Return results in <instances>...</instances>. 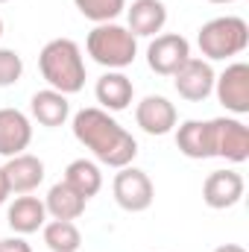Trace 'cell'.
Returning <instances> with one entry per match:
<instances>
[{
  "label": "cell",
  "mask_w": 249,
  "mask_h": 252,
  "mask_svg": "<svg viewBox=\"0 0 249 252\" xmlns=\"http://www.w3.org/2000/svg\"><path fill=\"white\" fill-rule=\"evenodd\" d=\"M214 79H217V73H214L211 62L193 59V56L173 73V85H176L179 97L187 103H202L214 91Z\"/></svg>",
  "instance_id": "9"
},
{
  "label": "cell",
  "mask_w": 249,
  "mask_h": 252,
  "mask_svg": "<svg viewBox=\"0 0 249 252\" xmlns=\"http://www.w3.org/2000/svg\"><path fill=\"white\" fill-rule=\"evenodd\" d=\"M176 147L187 158H214L211 121H185L176 129Z\"/></svg>",
  "instance_id": "17"
},
{
  "label": "cell",
  "mask_w": 249,
  "mask_h": 252,
  "mask_svg": "<svg viewBox=\"0 0 249 252\" xmlns=\"http://www.w3.org/2000/svg\"><path fill=\"white\" fill-rule=\"evenodd\" d=\"M70 126H73V138L85 150H91V156L100 164H109V167L121 170L126 164H132L135 156H138V141L103 109L76 112Z\"/></svg>",
  "instance_id": "1"
},
{
  "label": "cell",
  "mask_w": 249,
  "mask_h": 252,
  "mask_svg": "<svg viewBox=\"0 0 249 252\" xmlns=\"http://www.w3.org/2000/svg\"><path fill=\"white\" fill-rule=\"evenodd\" d=\"M244 176L238 170H211L208 179L202 182V199L208 208L214 211H223V208H232L241 202L244 196Z\"/></svg>",
  "instance_id": "10"
},
{
  "label": "cell",
  "mask_w": 249,
  "mask_h": 252,
  "mask_svg": "<svg viewBox=\"0 0 249 252\" xmlns=\"http://www.w3.org/2000/svg\"><path fill=\"white\" fill-rule=\"evenodd\" d=\"M21 73H24V59H21L15 50L0 47V88L15 85V82L21 79Z\"/></svg>",
  "instance_id": "23"
},
{
  "label": "cell",
  "mask_w": 249,
  "mask_h": 252,
  "mask_svg": "<svg viewBox=\"0 0 249 252\" xmlns=\"http://www.w3.org/2000/svg\"><path fill=\"white\" fill-rule=\"evenodd\" d=\"M88 56L109 70H124L138 56V38L121 24H97L85 41Z\"/></svg>",
  "instance_id": "4"
},
{
  "label": "cell",
  "mask_w": 249,
  "mask_h": 252,
  "mask_svg": "<svg viewBox=\"0 0 249 252\" xmlns=\"http://www.w3.org/2000/svg\"><path fill=\"white\" fill-rule=\"evenodd\" d=\"M73 6L94 24H115V18L126 12V0H73Z\"/></svg>",
  "instance_id": "22"
},
{
  "label": "cell",
  "mask_w": 249,
  "mask_h": 252,
  "mask_svg": "<svg viewBox=\"0 0 249 252\" xmlns=\"http://www.w3.org/2000/svg\"><path fill=\"white\" fill-rule=\"evenodd\" d=\"M187 59H190V44H187L185 35H179V32L156 35L150 41V47H147V64L158 76H173Z\"/></svg>",
  "instance_id": "7"
},
{
  "label": "cell",
  "mask_w": 249,
  "mask_h": 252,
  "mask_svg": "<svg viewBox=\"0 0 249 252\" xmlns=\"http://www.w3.org/2000/svg\"><path fill=\"white\" fill-rule=\"evenodd\" d=\"M6 223L12 226V232L18 235H32L38 232L44 223H47V208L38 196H30V193H18L15 202L9 205L6 211Z\"/></svg>",
  "instance_id": "15"
},
{
  "label": "cell",
  "mask_w": 249,
  "mask_h": 252,
  "mask_svg": "<svg viewBox=\"0 0 249 252\" xmlns=\"http://www.w3.org/2000/svg\"><path fill=\"white\" fill-rule=\"evenodd\" d=\"M0 35H3V18H0Z\"/></svg>",
  "instance_id": "28"
},
{
  "label": "cell",
  "mask_w": 249,
  "mask_h": 252,
  "mask_svg": "<svg viewBox=\"0 0 249 252\" xmlns=\"http://www.w3.org/2000/svg\"><path fill=\"white\" fill-rule=\"evenodd\" d=\"M41 229H44V244L50 247V252H76L82 244V235L73 220H50Z\"/></svg>",
  "instance_id": "21"
},
{
  "label": "cell",
  "mask_w": 249,
  "mask_h": 252,
  "mask_svg": "<svg viewBox=\"0 0 249 252\" xmlns=\"http://www.w3.org/2000/svg\"><path fill=\"white\" fill-rule=\"evenodd\" d=\"M135 124L147 135H167L176 129V106L167 97L150 94L135 106Z\"/></svg>",
  "instance_id": "11"
},
{
  "label": "cell",
  "mask_w": 249,
  "mask_h": 252,
  "mask_svg": "<svg viewBox=\"0 0 249 252\" xmlns=\"http://www.w3.org/2000/svg\"><path fill=\"white\" fill-rule=\"evenodd\" d=\"M97 103L103 106V112H124L129 109L132 97H135V88H132V79L121 73V70H109L97 79Z\"/></svg>",
  "instance_id": "16"
},
{
  "label": "cell",
  "mask_w": 249,
  "mask_h": 252,
  "mask_svg": "<svg viewBox=\"0 0 249 252\" xmlns=\"http://www.w3.org/2000/svg\"><path fill=\"white\" fill-rule=\"evenodd\" d=\"M38 70L44 82L59 94H79L85 88V62L82 50L70 38H53L38 53Z\"/></svg>",
  "instance_id": "2"
},
{
  "label": "cell",
  "mask_w": 249,
  "mask_h": 252,
  "mask_svg": "<svg viewBox=\"0 0 249 252\" xmlns=\"http://www.w3.org/2000/svg\"><path fill=\"white\" fill-rule=\"evenodd\" d=\"M3 173L9 179V190L12 193H32L44 182V161L38 156L21 153V156H12L3 164Z\"/></svg>",
  "instance_id": "14"
},
{
  "label": "cell",
  "mask_w": 249,
  "mask_h": 252,
  "mask_svg": "<svg viewBox=\"0 0 249 252\" xmlns=\"http://www.w3.org/2000/svg\"><path fill=\"white\" fill-rule=\"evenodd\" d=\"M0 252H32V247L18 235V238H3L0 241Z\"/></svg>",
  "instance_id": "24"
},
{
  "label": "cell",
  "mask_w": 249,
  "mask_h": 252,
  "mask_svg": "<svg viewBox=\"0 0 249 252\" xmlns=\"http://www.w3.org/2000/svg\"><path fill=\"white\" fill-rule=\"evenodd\" d=\"M0 3H9V0H0Z\"/></svg>",
  "instance_id": "29"
},
{
  "label": "cell",
  "mask_w": 249,
  "mask_h": 252,
  "mask_svg": "<svg viewBox=\"0 0 249 252\" xmlns=\"http://www.w3.org/2000/svg\"><path fill=\"white\" fill-rule=\"evenodd\" d=\"M112 193H115V202L129 211V214H138V211H147L156 199V188L150 182V176L132 164L121 167V173H115V182H112Z\"/></svg>",
  "instance_id": "5"
},
{
  "label": "cell",
  "mask_w": 249,
  "mask_h": 252,
  "mask_svg": "<svg viewBox=\"0 0 249 252\" xmlns=\"http://www.w3.org/2000/svg\"><path fill=\"white\" fill-rule=\"evenodd\" d=\"M214 252H247V250H244L241 244H220Z\"/></svg>",
  "instance_id": "26"
},
{
  "label": "cell",
  "mask_w": 249,
  "mask_h": 252,
  "mask_svg": "<svg viewBox=\"0 0 249 252\" xmlns=\"http://www.w3.org/2000/svg\"><path fill=\"white\" fill-rule=\"evenodd\" d=\"M30 112H32V118L41 126L56 129V126H62L64 121L70 118V103H67L64 94L53 91V88H44V91H35V94H32Z\"/></svg>",
  "instance_id": "18"
},
{
  "label": "cell",
  "mask_w": 249,
  "mask_h": 252,
  "mask_svg": "<svg viewBox=\"0 0 249 252\" xmlns=\"http://www.w3.org/2000/svg\"><path fill=\"white\" fill-rule=\"evenodd\" d=\"M9 193H12V190H9V179H6V173H3V167H0V205L9 199Z\"/></svg>",
  "instance_id": "25"
},
{
  "label": "cell",
  "mask_w": 249,
  "mask_h": 252,
  "mask_svg": "<svg viewBox=\"0 0 249 252\" xmlns=\"http://www.w3.org/2000/svg\"><path fill=\"white\" fill-rule=\"evenodd\" d=\"M62 182L64 185H70L82 199H91V196H97L100 188H103V173H100V167H97L94 161H88V158H76V161H70V164L64 167V179Z\"/></svg>",
  "instance_id": "20"
},
{
  "label": "cell",
  "mask_w": 249,
  "mask_h": 252,
  "mask_svg": "<svg viewBox=\"0 0 249 252\" xmlns=\"http://www.w3.org/2000/svg\"><path fill=\"white\" fill-rule=\"evenodd\" d=\"M32 141V124L18 109H0V156H21Z\"/></svg>",
  "instance_id": "12"
},
{
  "label": "cell",
  "mask_w": 249,
  "mask_h": 252,
  "mask_svg": "<svg viewBox=\"0 0 249 252\" xmlns=\"http://www.w3.org/2000/svg\"><path fill=\"white\" fill-rule=\"evenodd\" d=\"M196 44H199L205 62H223V59L241 56L249 44V27L247 21L238 18V15L214 18V21L199 27Z\"/></svg>",
  "instance_id": "3"
},
{
  "label": "cell",
  "mask_w": 249,
  "mask_h": 252,
  "mask_svg": "<svg viewBox=\"0 0 249 252\" xmlns=\"http://www.w3.org/2000/svg\"><path fill=\"white\" fill-rule=\"evenodd\" d=\"M214 94L220 106L232 115H249V64L232 62L217 79H214Z\"/></svg>",
  "instance_id": "6"
},
{
  "label": "cell",
  "mask_w": 249,
  "mask_h": 252,
  "mask_svg": "<svg viewBox=\"0 0 249 252\" xmlns=\"http://www.w3.org/2000/svg\"><path fill=\"white\" fill-rule=\"evenodd\" d=\"M85 202L88 199H82L76 190L70 185H64V182H56L53 188L47 190V196H44V208H47V214L53 220H79L82 211H85Z\"/></svg>",
  "instance_id": "19"
},
{
  "label": "cell",
  "mask_w": 249,
  "mask_h": 252,
  "mask_svg": "<svg viewBox=\"0 0 249 252\" xmlns=\"http://www.w3.org/2000/svg\"><path fill=\"white\" fill-rule=\"evenodd\" d=\"M211 3H235V0H211Z\"/></svg>",
  "instance_id": "27"
},
{
  "label": "cell",
  "mask_w": 249,
  "mask_h": 252,
  "mask_svg": "<svg viewBox=\"0 0 249 252\" xmlns=\"http://www.w3.org/2000/svg\"><path fill=\"white\" fill-rule=\"evenodd\" d=\"M126 18H129L126 30L135 38H153L167 24V6L161 0H132V6H126Z\"/></svg>",
  "instance_id": "13"
},
{
  "label": "cell",
  "mask_w": 249,
  "mask_h": 252,
  "mask_svg": "<svg viewBox=\"0 0 249 252\" xmlns=\"http://www.w3.org/2000/svg\"><path fill=\"white\" fill-rule=\"evenodd\" d=\"M211 135H214V156L232 164H244L249 158V129L238 118H214Z\"/></svg>",
  "instance_id": "8"
}]
</instances>
